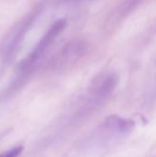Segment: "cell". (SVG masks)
I'll return each instance as SVG.
<instances>
[{"mask_svg":"<svg viewBox=\"0 0 156 157\" xmlns=\"http://www.w3.org/2000/svg\"><path fill=\"white\" fill-rule=\"evenodd\" d=\"M65 26H67V21L64 19H59L56 23H54V25L49 28V30L45 33V35L40 40L38 45L34 47V49L28 56V58L24 60L23 63L21 64V67H19L21 75H25L31 71V68L39 62L40 59L46 54V52L50 47V45L54 43L57 36L60 35V33L63 31Z\"/></svg>","mask_w":156,"mask_h":157,"instance_id":"cell-1","label":"cell"},{"mask_svg":"<svg viewBox=\"0 0 156 157\" xmlns=\"http://www.w3.org/2000/svg\"><path fill=\"white\" fill-rule=\"evenodd\" d=\"M117 83H118L117 76L116 75H108L103 80H101L98 82V85L96 86L95 94L97 95V97L105 98V97L109 96V95L112 93Z\"/></svg>","mask_w":156,"mask_h":157,"instance_id":"cell-3","label":"cell"},{"mask_svg":"<svg viewBox=\"0 0 156 157\" xmlns=\"http://www.w3.org/2000/svg\"><path fill=\"white\" fill-rule=\"evenodd\" d=\"M134 125H135V123L133 120L123 119L119 116H115V114L109 116L105 120V127L113 130V132H120V134H126V132H131L134 128Z\"/></svg>","mask_w":156,"mask_h":157,"instance_id":"cell-2","label":"cell"},{"mask_svg":"<svg viewBox=\"0 0 156 157\" xmlns=\"http://www.w3.org/2000/svg\"><path fill=\"white\" fill-rule=\"evenodd\" d=\"M21 152H23V147L18 145V147H14L9 151L0 154V157H18Z\"/></svg>","mask_w":156,"mask_h":157,"instance_id":"cell-4","label":"cell"}]
</instances>
